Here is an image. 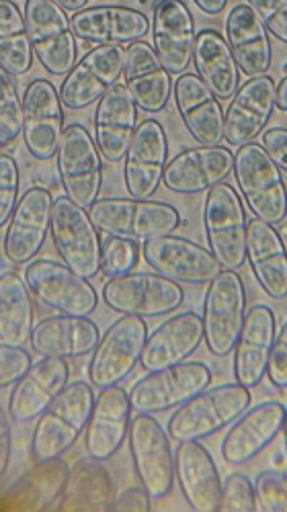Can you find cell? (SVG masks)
I'll return each mask as SVG.
<instances>
[{"label": "cell", "instance_id": "1", "mask_svg": "<svg viewBox=\"0 0 287 512\" xmlns=\"http://www.w3.org/2000/svg\"><path fill=\"white\" fill-rule=\"evenodd\" d=\"M95 402L93 383H68V388L39 416L31 435V457L46 461L70 451L87 431Z\"/></svg>", "mask_w": 287, "mask_h": 512}, {"label": "cell", "instance_id": "2", "mask_svg": "<svg viewBox=\"0 0 287 512\" xmlns=\"http://www.w3.org/2000/svg\"><path fill=\"white\" fill-rule=\"evenodd\" d=\"M89 213L99 232L138 242L175 234L181 226V213L175 205L152 199L99 197Z\"/></svg>", "mask_w": 287, "mask_h": 512}, {"label": "cell", "instance_id": "3", "mask_svg": "<svg viewBox=\"0 0 287 512\" xmlns=\"http://www.w3.org/2000/svg\"><path fill=\"white\" fill-rule=\"evenodd\" d=\"M249 406L251 392L238 381L224 383L218 388H205L175 408L169 418V437L175 443L212 437L224 426H230Z\"/></svg>", "mask_w": 287, "mask_h": 512}, {"label": "cell", "instance_id": "4", "mask_svg": "<svg viewBox=\"0 0 287 512\" xmlns=\"http://www.w3.org/2000/svg\"><path fill=\"white\" fill-rule=\"evenodd\" d=\"M234 179L255 218L273 226L287 218V187L283 173L263 144H244L234 154Z\"/></svg>", "mask_w": 287, "mask_h": 512}, {"label": "cell", "instance_id": "5", "mask_svg": "<svg viewBox=\"0 0 287 512\" xmlns=\"http://www.w3.org/2000/svg\"><path fill=\"white\" fill-rule=\"evenodd\" d=\"M246 318V287L240 273L222 269L203 297V340L210 353L226 357L234 351Z\"/></svg>", "mask_w": 287, "mask_h": 512}, {"label": "cell", "instance_id": "6", "mask_svg": "<svg viewBox=\"0 0 287 512\" xmlns=\"http://www.w3.org/2000/svg\"><path fill=\"white\" fill-rule=\"evenodd\" d=\"M52 242L74 273L93 279L101 273V236L89 209L76 205L70 197H56L52 209Z\"/></svg>", "mask_w": 287, "mask_h": 512}, {"label": "cell", "instance_id": "7", "mask_svg": "<svg viewBox=\"0 0 287 512\" xmlns=\"http://www.w3.org/2000/svg\"><path fill=\"white\" fill-rule=\"evenodd\" d=\"M203 228L208 248L224 269H240L246 263V220L244 203L230 183H220L208 191L203 205Z\"/></svg>", "mask_w": 287, "mask_h": 512}, {"label": "cell", "instance_id": "8", "mask_svg": "<svg viewBox=\"0 0 287 512\" xmlns=\"http://www.w3.org/2000/svg\"><path fill=\"white\" fill-rule=\"evenodd\" d=\"M25 21L35 58L52 76H66L76 66V33L72 17L56 0H27Z\"/></svg>", "mask_w": 287, "mask_h": 512}, {"label": "cell", "instance_id": "9", "mask_svg": "<svg viewBox=\"0 0 287 512\" xmlns=\"http://www.w3.org/2000/svg\"><path fill=\"white\" fill-rule=\"evenodd\" d=\"M103 302L117 314L158 318L177 312L185 302L181 283L158 273H126L109 277L103 285Z\"/></svg>", "mask_w": 287, "mask_h": 512}, {"label": "cell", "instance_id": "10", "mask_svg": "<svg viewBox=\"0 0 287 512\" xmlns=\"http://www.w3.org/2000/svg\"><path fill=\"white\" fill-rule=\"evenodd\" d=\"M64 195L76 205L91 209L103 187V156L85 125H68L56 154Z\"/></svg>", "mask_w": 287, "mask_h": 512}, {"label": "cell", "instance_id": "11", "mask_svg": "<svg viewBox=\"0 0 287 512\" xmlns=\"http://www.w3.org/2000/svg\"><path fill=\"white\" fill-rule=\"evenodd\" d=\"M212 369L199 361H183L164 369L148 371L134 383L130 400L136 412H167L175 410L195 394L212 386Z\"/></svg>", "mask_w": 287, "mask_h": 512}, {"label": "cell", "instance_id": "12", "mask_svg": "<svg viewBox=\"0 0 287 512\" xmlns=\"http://www.w3.org/2000/svg\"><path fill=\"white\" fill-rule=\"evenodd\" d=\"M148 338V326L144 318L121 314L101 336L93 359L89 363V379L93 388L103 390L117 386L119 381L132 375L142 359V351Z\"/></svg>", "mask_w": 287, "mask_h": 512}, {"label": "cell", "instance_id": "13", "mask_svg": "<svg viewBox=\"0 0 287 512\" xmlns=\"http://www.w3.org/2000/svg\"><path fill=\"white\" fill-rule=\"evenodd\" d=\"M130 455L142 488L152 498H162L173 490L175 453L169 431L146 412H138L130 424Z\"/></svg>", "mask_w": 287, "mask_h": 512}, {"label": "cell", "instance_id": "14", "mask_svg": "<svg viewBox=\"0 0 287 512\" xmlns=\"http://www.w3.org/2000/svg\"><path fill=\"white\" fill-rule=\"evenodd\" d=\"M23 277L37 300L54 312L91 316L99 306V295L89 279L74 273L66 263L37 259L27 265Z\"/></svg>", "mask_w": 287, "mask_h": 512}, {"label": "cell", "instance_id": "15", "mask_svg": "<svg viewBox=\"0 0 287 512\" xmlns=\"http://www.w3.org/2000/svg\"><path fill=\"white\" fill-rule=\"evenodd\" d=\"M142 259L154 273L185 285L210 283L224 269L210 248L175 234L142 242Z\"/></svg>", "mask_w": 287, "mask_h": 512}, {"label": "cell", "instance_id": "16", "mask_svg": "<svg viewBox=\"0 0 287 512\" xmlns=\"http://www.w3.org/2000/svg\"><path fill=\"white\" fill-rule=\"evenodd\" d=\"M128 50L126 46H95L82 56L76 66L64 76L60 97L66 109L82 111L99 103L123 76Z\"/></svg>", "mask_w": 287, "mask_h": 512}, {"label": "cell", "instance_id": "17", "mask_svg": "<svg viewBox=\"0 0 287 512\" xmlns=\"http://www.w3.org/2000/svg\"><path fill=\"white\" fill-rule=\"evenodd\" d=\"M64 103L46 78H35L23 95V142L37 160H52L64 134Z\"/></svg>", "mask_w": 287, "mask_h": 512}, {"label": "cell", "instance_id": "18", "mask_svg": "<svg viewBox=\"0 0 287 512\" xmlns=\"http://www.w3.org/2000/svg\"><path fill=\"white\" fill-rule=\"evenodd\" d=\"M54 197L46 187L27 189L5 226L3 254L13 265H27L41 252L52 230Z\"/></svg>", "mask_w": 287, "mask_h": 512}, {"label": "cell", "instance_id": "19", "mask_svg": "<svg viewBox=\"0 0 287 512\" xmlns=\"http://www.w3.org/2000/svg\"><path fill=\"white\" fill-rule=\"evenodd\" d=\"M277 84L271 76H253L240 84L224 113V140L232 148L255 142L277 109Z\"/></svg>", "mask_w": 287, "mask_h": 512}, {"label": "cell", "instance_id": "20", "mask_svg": "<svg viewBox=\"0 0 287 512\" xmlns=\"http://www.w3.org/2000/svg\"><path fill=\"white\" fill-rule=\"evenodd\" d=\"M169 164V140L164 127L156 119H146L136 127V134L126 152L123 183L130 197L150 199Z\"/></svg>", "mask_w": 287, "mask_h": 512}, {"label": "cell", "instance_id": "21", "mask_svg": "<svg viewBox=\"0 0 287 512\" xmlns=\"http://www.w3.org/2000/svg\"><path fill=\"white\" fill-rule=\"evenodd\" d=\"M234 170V154L222 144L187 148L169 160L162 185L177 195L208 193Z\"/></svg>", "mask_w": 287, "mask_h": 512}, {"label": "cell", "instance_id": "22", "mask_svg": "<svg viewBox=\"0 0 287 512\" xmlns=\"http://www.w3.org/2000/svg\"><path fill=\"white\" fill-rule=\"evenodd\" d=\"M195 21L183 0H156L152 7V46L171 74H185L193 62Z\"/></svg>", "mask_w": 287, "mask_h": 512}, {"label": "cell", "instance_id": "23", "mask_svg": "<svg viewBox=\"0 0 287 512\" xmlns=\"http://www.w3.org/2000/svg\"><path fill=\"white\" fill-rule=\"evenodd\" d=\"M287 408L279 402H261L246 408L222 441V457L230 465L253 461L283 431Z\"/></svg>", "mask_w": 287, "mask_h": 512}, {"label": "cell", "instance_id": "24", "mask_svg": "<svg viewBox=\"0 0 287 512\" xmlns=\"http://www.w3.org/2000/svg\"><path fill=\"white\" fill-rule=\"evenodd\" d=\"M70 367L62 357H41L15 383L9 398V414L15 422H31L44 414L68 388Z\"/></svg>", "mask_w": 287, "mask_h": 512}, {"label": "cell", "instance_id": "25", "mask_svg": "<svg viewBox=\"0 0 287 512\" xmlns=\"http://www.w3.org/2000/svg\"><path fill=\"white\" fill-rule=\"evenodd\" d=\"M277 336V318L265 304L246 310L234 347V379L244 388H257L267 377V365Z\"/></svg>", "mask_w": 287, "mask_h": 512}, {"label": "cell", "instance_id": "26", "mask_svg": "<svg viewBox=\"0 0 287 512\" xmlns=\"http://www.w3.org/2000/svg\"><path fill=\"white\" fill-rule=\"evenodd\" d=\"M175 476L193 510H222L224 484L212 453L197 441H183L175 451Z\"/></svg>", "mask_w": 287, "mask_h": 512}, {"label": "cell", "instance_id": "27", "mask_svg": "<svg viewBox=\"0 0 287 512\" xmlns=\"http://www.w3.org/2000/svg\"><path fill=\"white\" fill-rule=\"evenodd\" d=\"M72 27L76 37L87 44L126 46L150 33V19L132 7L99 5L72 13Z\"/></svg>", "mask_w": 287, "mask_h": 512}, {"label": "cell", "instance_id": "28", "mask_svg": "<svg viewBox=\"0 0 287 512\" xmlns=\"http://www.w3.org/2000/svg\"><path fill=\"white\" fill-rule=\"evenodd\" d=\"M132 410L130 392L119 386L101 390L85 431V449L89 457L107 461L121 449L130 435Z\"/></svg>", "mask_w": 287, "mask_h": 512}, {"label": "cell", "instance_id": "29", "mask_svg": "<svg viewBox=\"0 0 287 512\" xmlns=\"http://www.w3.org/2000/svg\"><path fill=\"white\" fill-rule=\"evenodd\" d=\"M138 111L140 107L123 82H117L97 103L95 140L103 160L109 164H117L126 158L138 127Z\"/></svg>", "mask_w": 287, "mask_h": 512}, {"label": "cell", "instance_id": "30", "mask_svg": "<svg viewBox=\"0 0 287 512\" xmlns=\"http://www.w3.org/2000/svg\"><path fill=\"white\" fill-rule=\"evenodd\" d=\"M123 84L144 113H160L175 93L173 74L160 62L154 46L144 39L134 41L128 48Z\"/></svg>", "mask_w": 287, "mask_h": 512}, {"label": "cell", "instance_id": "31", "mask_svg": "<svg viewBox=\"0 0 287 512\" xmlns=\"http://www.w3.org/2000/svg\"><path fill=\"white\" fill-rule=\"evenodd\" d=\"M175 103L195 142L216 146L224 140V109L220 99L197 74L185 72L175 80Z\"/></svg>", "mask_w": 287, "mask_h": 512}, {"label": "cell", "instance_id": "32", "mask_svg": "<svg viewBox=\"0 0 287 512\" xmlns=\"http://www.w3.org/2000/svg\"><path fill=\"white\" fill-rule=\"evenodd\" d=\"M99 340L101 330L89 316L58 314L35 324L29 345L39 357L76 359L93 353Z\"/></svg>", "mask_w": 287, "mask_h": 512}, {"label": "cell", "instance_id": "33", "mask_svg": "<svg viewBox=\"0 0 287 512\" xmlns=\"http://www.w3.org/2000/svg\"><path fill=\"white\" fill-rule=\"evenodd\" d=\"M203 343V320L195 312H181L148 334L142 351V369L156 371L187 361Z\"/></svg>", "mask_w": 287, "mask_h": 512}, {"label": "cell", "instance_id": "34", "mask_svg": "<svg viewBox=\"0 0 287 512\" xmlns=\"http://www.w3.org/2000/svg\"><path fill=\"white\" fill-rule=\"evenodd\" d=\"M271 33L249 3H238L226 17V41L244 76H263L271 68Z\"/></svg>", "mask_w": 287, "mask_h": 512}, {"label": "cell", "instance_id": "35", "mask_svg": "<svg viewBox=\"0 0 287 512\" xmlns=\"http://www.w3.org/2000/svg\"><path fill=\"white\" fill-rule=\"evenodd\" d=\"M246 263L273 300L287 297V248L273 224L253 218L246 230Z\"/></svg>", "mask_w": 287, "mask_h": 512}, {"label": "cell", "instance_id": "36", "mask_svg": "<svg viewBox=\"0 0 287 512\" xmlns=\"http://www.w3.org/2000/svg\"><path fill=\"white\" fill-rule=\"evenodd\" d=\"M70 467L62 457L37 461L3 496L7 510H44L52 506L66 488Z\"/></svg>", "mask_w": 287, "mask_h": 512}, {"label": "cell", "instance_id": "37", "mask_svg": "<svg viewBox=\"0 0 287 512\" xmlns=\"http://www.w3.org/2000/svg\"><path fill=\"white\" fill-rule=\"evenodd\" d=\"M193 66L197 70V76L208 84V89L218 99H232L238 91L240 68L226 37L218 29L205 27L197 31Z\"/></svg>", "mask_w": 287, "mask_h": 512}, {"label": "cell", "instance_id": "38", "mask_svg": "<svg viewBox=\"0 0 287 512\" xmlns=\"http://www.w3.org/2000/svg\"><path fill=\"white\" fill-rule=\"evenodd\" d=\"M33 291L15 271L0 275V345L25 347L33 334Z\"/></svg>", "mask_w": 287, "mask_h": 512}, {"label": "cell", "instance_id": "39", "mask_svg": "<svg viewBox=\"0 0 287 512\" xmlns=\"http://www.w3.org/2000/svg\"><path fill=\"white\" fill-rule=\"evenodd\" d=\"M113 502V482L103 461L78 463L66 482L60 510H109Z\"/></svg>", "mask_w": 287, "mask_h": 512}, {"label": "cell", "instance_id": "40", "mask_svg": "<svg viewBox=\"0 0 287 512\" xmlns=\"http://www.w3.org/2000/svg\"><path fill=\"white\" fill-rule=\"evenodd\" d=\"M33 58L25 13L13 0H0V70L23 76L31 70Z\"/></svg>", "mask_w": 287, "mask_h": 512}, {"label": "cell", "instance_id": "41", "mask_svg": "<svg viewBox=\"0 0 287 512\" xmlns=\"http://www.w3.org/2000/svg\"><path fill=\"white\" fill-rule=\"evenodd\" d=\"M23 136V97L15 76L0 70V146L9 148Z\"/></svg>", "mask_w": 287, "mask_h": 512}, {"label": "cell", "instance_id": "42", "mask_svg": "<svg viewBox=\"0 0 287 512\" xmlns=\"http://www.w3.org/2000/svg\"><path fill=\"white\" fill-rule=\"evenodd\" d=\"M140 254L138 240L107 234L101 244V273L107 279L132 273L140 263Z\"/></svg>", "mask_w": 287, "mask_h": 512}, {"label": "cell", "instance_id": "43", "mask_svg": "<svg viewBox=\"0 0 287 512\" xmlns=\"http://www.w3.org/2000/svg\"><path fill=\"white\" fill-rule=\"evenodd\" d=\"M19 164L13 156H0V226H7L19 203Z\"/></svg>", "mask_w": 287, "mask_h": 512}, {"label": "cell", "instance_id": "44", "mask_svg": "<svg viewBox=\"0 0 287 512\" xmlns=\"http://www.w3.org/2000/svg\"><path fill=\"white\" fill-rule=\"evenodd\" d=\"M257 504L261 510H287V476L277 469H267L255 482Z\"/></svg>", "mask_w": 287, "mask_h": 512}, {"label": "cell", "instance_id": "45", "mask_svg": "<svg viewBox=\"0 0 287 512\" xmlns=\"http://www.w3.org/2000/svg\"><path fill=\"white\" fill-rule=\"evenodd\" d=\"M222 510H257V492L255 484L244 474H230L224 482Z\"/></svg>", "mask_w": 287, "mask_h": 512}, {"label": "cell", "instance_id": "46", "mask_svg": "<svg viewBox=\"0 0 287 512\" xmlns=\"http://www.w3.org/2000/svg\"><path fill=\"white\" fill-rule=\"evenodd\" d=\"M265 23L267 31L287 46V0H246Z\"/></svg>", "mask_w": 287, "mask_h": 512}, {"label": "cell", "instance_id": "47", "mask_svg": "<svg viewBox=\"0 0 287 512\" xmlns=\"http://www.w3.org/2000/svg\"><path fill=\"white\" fill-rule=\"evenodd\" d=\"M31 355L23 347L0 345V386L9 388L31 369Z\"/></svg>", "mask_w": 287, "mask_h": 512}, {"label": "cell", "instance_id": "48", "mask_svg": "<svg viewBox=\"0 0 287 512\" xmlns=\"http://www.w3.org/2000/svg\"><path fill=\"white\" fill-rule=\"evenodd\" d=\"M267 377L271 386L287 388V322L277 330L267 365Z\"/></svg>", "mask_w": 287, "mask_h": 512}, {"label": "cell", "instance_id": "49", "mask_svg": "<svg viewBox=\"0 0 287 512\" xmlns=\"http://www.w3.org/2000/svg\"><path fill=\"white\" fill-rule=\"evenodd\" d=\"M263 148L279 166L283 175H287V127H271L263 132Z\"/></svg>", "mask_w": 287, "mask_h": 512}, {"label": "cell", "instance_id": "50", "mask_svg": "<svg viewBox=\"0 0 287 512\" xmlns=\"http://www.w3.org/2000/svg\"><path fill=\"white\" fill-rule=\"evenodd\" d=\"M109 510H150V494L144 488H128L113 498Z\"/></svg>", "mask_w": 287, "mask_h": 512}, {"label": "cell", "instance_id": "51", "mask_svg": "<svg viewBox=\"0 0 287 512\" xmlns=\"http://www.w3.org/2000/svg\"><path fill=\"white\" fill-rule=\"evenodd\" d=\"M13 451V433L9 424V410L0 414V476H7Z\"/></svg>", "mask_w": 287, "mask_h": 512}, {"label": "cell", "instance_id": "52", "mask_svg": "<svg viewBox=\"0 0 287 512\" xmlns=\"http://www.w3.org/2000/svg\"><path fill=\"white\" fill-rule=\"evenodd\" d=\"M193 3L197 5V9L199 11H203L205 15H220L224 9H226V5H228V0H193Z\"/></svg>", "mask_w": 287, "mask_h": 512}, {"label": "cell", "instance_id": "53", "mask_svg": "<svg viewBox=\"0 0 287 512\" xmlns=\"http://www.w3.org/2000/svg\"><path fill=\"white\" fill-rule=\"evenodd\" d=\"M275 101H277V109L287 113V74L283 76L281 82H277V97H275Z\"/></svg>", "mask_w": 287, "mask_h": 512}, {"label": "cell", "instance_id": "54", "mask_svg": "<svg viewBox=\"0 0 287 512\" xmlns=\"http://www.w3.org/2000/svg\"><path fill=\"white\" fill-rule=\"evenodd\" d=\"M56 3H60L66 11L78 13V11H82V9H87L89 0H56Z\"/></svg>", "mask_w": 287, "mask_h": 512}, {"label": "cell", "instance_id": "55", "mask_svg": "<svg viewBox=\"0 0 287 512\" xmlns=\"http://www.w3.org/2000/svg\"><path fill=\"white\" fill-rule=\"evenodd\" d=\"M283 431H285V455H287V416H285V424H283Z\"/></svg>", "mask_w": 287, "mask_h": 512}]
</instances>
